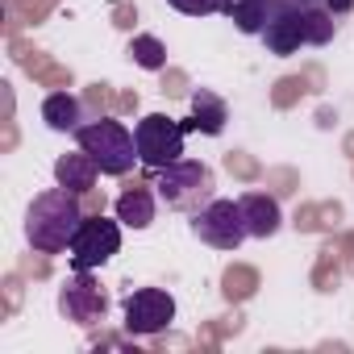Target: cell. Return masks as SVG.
<instances>
[{
  "instance_id": "1",
  "label": "cell",
  "mask_w": 354,
  "mask_h": 354,
  "mask_svg": "<svg viewBox=\"0 0 354 354\" xmlns=\"http://www.w3.org/2000/svg\"><path fill=\"white\" fill-rule=\"evenodd\" d=\"M80 225H84V209L80 196L67 188H46L26 209V242L38 254H63Z\"/></svg>"
},
{
  "instance_id": "2",
  "label": "cell",
  "mask_w": 354,
  "mask_h": 354,
  "mask_svg": "<svg viewBox=\"0 0 354 354\" xmlns=\"http://www.w3.org/2000/svg\"><path fill=\"white\" fill-rule=\"evenodd\" d=\"M150 188L158 192V201L171 213L196 217L209 201H217V175L201 158H175V162H167V167L154 171V184Z\"/></svg>"
},
{
  "instance_id": "3",
  "label": "cell",
  "mask_w": 354,
  "mask_h": 354,
  "mask_svg": "<svg viewBox=\"0 0 354 354\" xmlns=\"http://www.w3.org/2000/svg\"><path fill=\"white\" fill-rule=\"evenodd\" d=\"M75 146L92 154V162L100 167V175H125V171H133V162H142L133 133L121 121H113V117L84 121L75 129Z\"/></svg>"
},
{
  "instance_id": "4",
  "label": "cell",
  "mask_w": 354,
  "mask_h": 354,
  "mask_svg": "<svg viewBox=\"0 0 354 354\" xmlns=\"http://www.w3.org/2000/svg\"><path fill=\"white\" fill-rule=\"evenodd\" d=\"M184 138H188L184 121H175V117H167V113H146V117L133 125L138 158H142V167H150V171H158V167H167V162H175V158H184Z\"/></svg>"
},
{
  "instance_id": "5",
  "label": "cell",
  "mask_w": 354,
  "mask_h": 354,
  "mask_svg": "<svg viewBox=\"0 0 354 354\" xmlns=\"http://www.w3.org/2000/svg\"><path fill=\"white\" fill-rule=\"evenodd\" d=\"M192 234L205 242V246H213V250H238L246 238H250V230H246V217H242V205L238 201H209L196 217H192Z\"/></svg>"
},
{
  "instance_id": "6",
  "label": "cell",
  "mask_w": 354,
  "mask_h": 354,
  "mask_svg": "<svg viewBox=\"0 0 354 354\" xmlns=\"http://www.w3.org/2000/svg\"><path fill=\"white\" fill-rule=\"evenodd\" d=\"M117 250H121V221L84 217V225L75 230V238H71V246H67V259H71L75 271H96V267H104Z\"/></svg>"
},
{
  "instance_id": "7",
  "label": "cell",
  "mask_w": 354,
  "mask_h": 354,
  "mask_svg": "<svg viewBox=\"0 0 354 354\" xmlns=\"http://www.w3.org/2000/svg\"><path fill=\"white\" fill-rule=\"evenodd\" d=\"M121 313H125V333L154 337L175 321V296L162 292V288H138V292L125 296Z\"/></svg>"
},
{
  "instance_id": "8",
  "label": "cell",
  "mask_w": 354,
  "mask_h": 354,
  "mask_svg": "<svg viewBox=\"0 0 354 354\" xmlns=\"http://www.w3.org/2000/svg\"><path fill=\"white\" fill-rule=\"evenodd\" d=\"M59 313L75 325H96L109 313V292L92 279V271H75L59 288Z\"/></svg>"
},
{
  "instance_id": "9",
  "label": "cell",
  "mask_w": 354,
  "mask_h": 354,
  "mask_svg": "<svg viewBox=\"0 0 354 354\" xmlns=\"http://www.w3.org/2000/svg\"><path fill=\"white\" fill-rule=\"evenodd\" d=\"M259 38H263L267 50L279 55V59H288V55H296L300 46H308V38H304V5H296V0H279L275 13H271V21H267V30H263Z\"/></svg>"
},
{
  "instance_id": "10",
  "label": "cell",
  "mask_w": 354,
  "mask_h": 354,
  "mask_svg": "<svg viewBox=\"0 0 354 354\" xmlns=\"http://www.w3.org/2000/svg\"><path fill=\"white\" fill-rule=\"evenodd\" d=\"M242 217H246V230L250 238H275L283 230V213H279V201L267 196V192H246L242 201Z\"/></svg>"
},
{
  "instance_id": "11",
  "label": "cell",
  "mask_w": 354,
  "mask_h": 354,
  "mask_svg": "<svg viewBox=\"0 0 354 354\" xmlns=\"http://www.w3.org/2000/svg\"><path fill=\"white\" fill-rule=\"evenodd\" d=\"M96 175H100V167L92 162L88 150L63 154V158L55 162V180H59V188H67V192H75V196H84V192L96 188Z\"/></svg>"
},
{
  "instance_id": "12",
  "label": "cell",
  "mask_w": 354,
  "mask_h": 354,
  "mask_svg": "<svg viewBox=\"0 0 354 354\" xmlns=\"http://www.w3.org/2000/svg\"><path fill=\"white\" fill-rule=\"evenodd\" d=\"M225 121H230L225 100L213 96V92H196V96H192V117L184 121V129H188V133H209V138H217V133L225 129Z\"/></svg>"
},
{
  "instance_id": "13",
  "label": "cell",
  "mask_w": 354,
  "mask_h": 354,
  "mask_svg": "<svg viewBox=\"0 0 354 354\" xmlns=\"http://www.w3.org/2000/svg\"><path fill=\"white\" fill-rule=\"evenodd\" d=\"M154 201H158V192H150V188H129V192L117 196L113 213H117V221H121L125 230H150V225H154Z\"/></svg>"
},
{
  "instance_id": "14",
  "label": "cell",
  "mask_w": 354,
  "mask_h": 354,
  "mask_svg": "<svg viewBox=\"0 0 354 354\" xmlns=\"http://www.w3.org/2000/svg\"><path fill=\"white\" fill-rule=\"evenodd\" d=\"M42 121H46L55 133H75V129L84 125V104H80V96H71V92H50V96L42 100Z\"/></svg>"
},
{
  "instance_id": "15",
  "label": "cell",
  "mask_w": 354,
  "mask_h": 354,
  "mask_svg": "<svg viewBox=\"0 0 354 354\" xmlns=\"http://www.w3.org/2000/svg\"><path fill=\"white\" fill-rule=\"evenodd\" d=\"M275 5H279V0H230V5H225V17H230L242 34L259 38V34L267 30L271 13H275Z\"/></svg>"
},
{
  "instance_id": "16",
  "label": "cell",
  "mask_w": 354,
  "mask_h": 354,
  "mask_svg": "<svg viewBox=\"0 0 354 354\" xmlns=\"http://www.w3.org/2000/svg\"><path fill=\"white\" fill-rule=\"evenodd\" d=\"M337 30V17L325 9V5H304V38L308 46H325Z\"/></svg>"
},
{
  "instance_id": "17",
  "label": "cell",
  "mask_w": 354,
  "mask_h": 354,
  "mask_svg": "<svg viewBox=\"0 0 354 354\" xmlns=\"http://www.w3.org/2000/svg\"><path fill=\"white\" fill-rule=\"evenodd\" d=\"M129 59L142 67V71H162L167 67V46L154 38V34H138L129 42Z\"/></svg>"
},
{
  "instance_id": "18",
  "label": "cell",
  "mask_w": 354,
  "mask_h": 354,
  "mask_svg": "<svg viewBox=\"0 0 354 354\" xmlns=\"http://www.w3.org/2000/svg\"><path fill=\"white\" fill-rule=\"evenodd\" d=\"M171 9H180L184 17H213V13H225L230 0H167Z\"/></svg>"
},
{
  "instance_id": "19",
  "label": "cell",
  "mask_w": 354,
  "mask_h": 354,
  "mask_svg": "<svg viewBox=\"0 0 354 354\" xmlns=\"http://www.w3.org/2000/svg\"><path fill=\"white\" fill-rule=\"evenodd\" d=\"M325 9H329L333 17H342V13H350V9H354V0H325Z\"/></svg>"
},
{
  "instance_id": "20",
  "label": "cell",
  "mask_w": 354,
  "mask_h": 354,
  "mask_svg": "<svg viewBox=\"0 0 354 354\" xmlns=\"http://www.w3.org/2000/svg\"><path fill=\"white\" fill-rule=\"evenodd\" d=\"M296 5H325V0H296Z\"/></svg>"
}]
</instances>
